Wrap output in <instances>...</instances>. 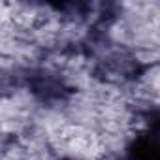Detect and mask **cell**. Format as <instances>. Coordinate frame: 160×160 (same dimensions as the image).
Instances as JSON below:
<instances>
[{
    "label": "cell",
    "mask_w": 160,
    "mask_h": 160,
    "mask_svg": "<svg viewBox=\"0 0 160 160\" xmlns=\"http://www.w3.org/2000/svg\"><path fill=\"white\" fill-rule=\"evenodd\" d=\"M132 160H160V141L154 138H139L130 149Z\"/></svg>",
    "instance_id": "6da1fadb"
}]
</instances>
